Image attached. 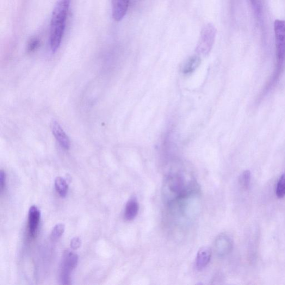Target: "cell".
<instances>
[{
    "label": "cell",
    "instance_id": "6da1fadb",
    "mask_svg": "<svg viewBox=\"0 0 285 285\" xmlns=\"http://www.w3.org/2000/svg\"><path fill=\"white\" fill-rule=\"evenodd\" d=\"M199 191L196 181L191 179L185 181L184 177L178 173L167 176L162 185V195L165 203L172 205L176 202L187 199Z\"/></svg>",
    "mask_w": 285,
    "mask_h": 285
},
{
    "label": "cell",
    "instance_id": "7a4b0ae2",
    "mask_svg": "<svg viewBox=\"0 0 285 285\" xmlns=\"http://www.w3.org/2000/svg\"><path fill=\"white\" fill-rule=\"evenodd\" d=\"M71 0H58L54 8L50 29V45L55 53L59 48L65 33Z\"/></svg>",
    "mask_w": 285,
    "mask_h": 285
},
{
    "label": "cell",
    "instance_id": "3957f363",
    "mask_svg": "<svg viewBox=\"0 0 285 285\" xmlns=\"http://www.w3.org/2000/svg\"><path fill=\"white\" fill-rule=\"evenodd\" d=\"M276 41V65L270 85L275 83L283 70L285 65V21L276 20L274 23Z\"/></svg>",
    "mask_w": 285,
    "mask_h": 285
},
{
    "label": "cell",
    "instance_id": "277c9868",
    "mask_svg": "<svg viewBox=\"0 0 285 285\" xmlns=\"http://www.w3.org/2000/svg\"><path fill=\"white\" fill-rule=\"evenodd\" d=\"M217 30L211 23L206 24L201 32L196 48V52L200 55H207L212 49L216 37Z\"/></svg>",
    "mask_w": 285,
    "mask_h": 285
},
{
    "label": "cell",
    "instance_id": "5b68a950",
    "mask_svg": "<svg viewBox=\"0 0 285 285\" xmlns=\"http://www.w3.org/2000/svg\"><path fill=\"white\" fill-rule=\"evenodd\" d=\"M78 261L79 257L76 253L70 251L65 252L63 262H62L60 277L62 284H71L72 271L77 268Z\"/></svg>",
    "mask_w": 285,
    "mask_h": 285
},
{
    "label": "cell",
    "instance_id": "8992f818",
    "mask_svg": "<svg viewBox=\"0 0 285 285\" xmlns=\"http://www.w3.org/2000/svg\"><path fill=\"white\" fill-rule=\"evenodd\" d=\"M233 242L227 234L222 233L217 237L215 243V251L219 257H224L232 250Z\"/></svg>",
    "mask_w": 285,
    "mask_h": 285
},
{
    "label": "cell",
    "instance_id": "52a82bcc",
    "mask_svg": "<svg viewBox=\"0 0 285 285\" xmlns=\"http://www.w3.org/2000/svg\"><path fill=\"white\" fill-rule=\"evenodd\" d=\"M130 0H112L111 1V10L112 16L115 21H121L126 16Z\"/></svg>",
    "mask_w": 285,
    "mask_h": 285
},
{
    "label": "cell",
    "instance_id": "ba28073f",
    "mask_svg": "<svg viewBox=\"0 0 285 285\" xmlns=\"http://www.w3.org/2000/svg\"><path fill=\"white\" fill-rule=\"evenodd\" d=\"M40 212L35 206L30 207L29 211L28 227L29 233L31 238H35L40 221Z\"/></svg>",
    "mask_w": 285,
    "mask_h": 285
},
{
    "label": "cell",
    "instance_id": "9c48e42d",
    "mask_svg": "<svg viewBox=\"0 0 285 285\" xmlns=\"http://www.w3.org/2000/svg\"><path fill=\"white\" fill-rule=\"evenodd\" d=\"M52 129L54 137L58 141L60 146L65 150H69L70 147L69 138L57 122H53Z\"/></svg>",
    "mask_w": 285,
    "mask_h": 285
},
{
    "label": "cell",
    "instance_id": "30bf717a",
    "mask_svg": "<svg viewBox=\"0 0 285 285\" xmlns=\"http://www.w3.org/2000/svg\"><path fill=\"white\" fill-rule=\"evenodd\" d=\"M211 257V251L207 247H202L198 252L196 259V266L198 270H201L206 268Z\"/></svg>",
    "mask_w": 285,
    "mask_h": 285
},
{
    "label": "cell",
    "instance_id": "8fae6325",
    "mask_svg": "<svg viewBox=\"0 0 285 285\" xmlns=\"http://www.w3.org/2000/svg\"><path fill=\"white\" fill-rule=\"evenodd\" d=\"M139 210V204L137 199L132 197L127 204L125 210V218L127 221H132L137 216Z\"/></svg>",
    "mask_w": 285,
    "mask_h": 285
},
{
    "label": "cell",
    "instance_id": "7c38bea8",
    "mask_svg": "<svg viewBox=\"0 0 285 285\" xmlns=\"http://www.w3.org/2000/svg\"><path fill=\"white\" fill-rule=\"evenodd\" d=\"M201 63V59L200 56H192L185 61L183 67V73L185 74H189L193 73L199 66Z\"/></svg>",
    "mask_w": 285,
    "mask_h": 285
},
{
    "label": "cell",
    "instance_id": "4fadbf2b",
    "mask_svg": "<svg viewBox=\"0 0 285 285\" xmlns=\"http://www.w3.org/2000/svg\"><path fill=\"white\" fill-rule=\"evenodd\" d=\"M55 187L58 193L61 197H66L68 191V184L63 178L58 177L55 179Z\"/></svg>",
    "mask_w": 285,
    "mask_h": 285
},
{
    "label": "cell",
    "instance_id": "5bb4252c",
    "mask_svg": "<svg viewBox=\"0 0 285 285\" xmlns=\"http://www.w3.org/2000/svg\"><path fill=\"white\" fill-rule=\"evenodd\" d=\"M65 226L63 224L55 225L51 233V239L54 241L59 240L65 232Z\"/></svg>",
    "mask_w": 285,
    "mask_h": 285
},
{
    "label": "cell",
    "instance_id": "9a60e30c",
    "mask_svg": "<svg viewBox=\"0 0 285 285\" xmlns=\"http://www.w3.org/2000/svg\"><path fill=\"white\" fill-rule=\"evenodd\" d=\"M251 173L249 171H245L240 176L239 182L241 186L245 189L249 188L251 182Z\"/></svg>",
    "mask_w": 285,
    "mask_h": 285
},
{
    "label": "cell",
    "instance_id": "2e32d148",
    "mask_svg": "<svg viewBox=\"0 0 285 285\" xmlns=\"http://www.w3.org/2000/svg\"><path fill=\"white\" fill-rule=\"evenodd\" d=\"M276 194L278 198H282L285 196V173L281 176L277 182Z\"/></svg>",
    "mask_w": 285,
    "mask_h": 285
},
{
    "label": "cell",
    "instance_id": "e0dca14e",
    "mask_svg": "<svg viewBox=\"0 0 285 285\" xmlns=\"http://www.w3.org/2000/svg\"><path fill=\"white\" fill-rule=\"evenodd\" d=\"M252 7L257 16L262 15L263 11V0H250Z\"/></svg>",
    "mask_w": 285,
    "mask_h": 285
},
{
    "label": "cell",
    "instance_id": "ac0fdd59",
    "mask_svg": "<svg viewBox=\"0 0 285 285\" xmlns=\"http://www.w3.org/2000/svg\"><path fill=\"white\" fill-rule=\"evenodd\" d=\"M40 44V41L38 39L34 38L30 41L28 46V51L33 52L38 48Z\"/></svg>",
    "mask_w": 285,
    "mask_h": 285
},
{
    "label": "cell",
    "instance_id": "d6986e66",
    "mask_svg": "<svg viewBox=\"0 0 285 285\" xmlns=\"http://www.w3.org/2000/svg\"><path fill=\"white\" fill-rule=\"evenodd\" d=\"M81 245L82 241L79 238H74L71 240L70 247L72 250H78Z\"/></svg>",
    "mask_w": 285,
    "mask_h": 285
},
{
    "label": "cell",
    "instance_id": "ffe728a7",
    "mask_svg": "<svg viewBox=\"0 0 285 285\" xmlns=\"http://www.w3.org/2000/svg\"><path fill=\"white\" fill-rule=\"evenodd\" d=\"M6 185V174L5 172L2 170L0 172V188H1V192H3Z\"/></svg>",
    "mask_w": 285,
    "mask_h": 285
}]
</instances>
